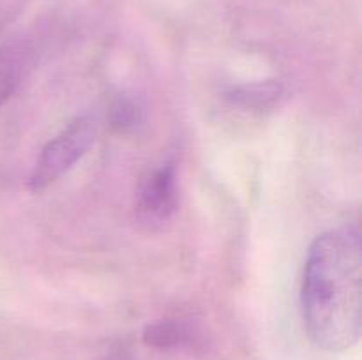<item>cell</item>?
I'll use <instances>...</instances> for the list:
<instances>
[{
    "mask_svg": "<svg viewBox=\"0 0 362 360\" xmlns=\"http://www.w3.org/2000/svg\"><path fill=\"white\" fill-rule=\"evenodd\" d=\"M103 360H129L126 356H108V359H103Z\"/></svg>",
    "mask_w": 362,
    "mask_h": 360,
    "instance_id": "ba28073f",
    "label": "cell"
},
{
    "mask_svg": "<svg viewBox=\"0 0 362 360\" xmlns=\"http://www.w3.org/2000/svg\"><path fill=\"white\" fill-rule=\"evenodd\" d=\"M144 342L156 349H193L200 344L202 335L191 321L166 318L145 327Z\"/></svg>",
    "mask_w": 362,
    "mask_h": 360,
    "instance_id": "277c9868",
    "label": "cell"
},
{
    "mask_svg": "<svg viewBox=\"0 0 362 360\" xmlns=\"http://www.w3.org/2000/svg\"><path fill=\"white\" fill-rule=\"evenodd\" d=\"M225 97L237 108L264 112L281 102V99L285 97V85L276 80L235 85L226 90Z\"/></svg>",
    "mask_w": 362,
    "mask_h": 360,
    "instance_id": "8992f818",
    "label": "cell"
},
{
    "mask_svg": "<svg viewBox=\"0 0 362 360\" xmlns=\"http://www.w3.org/2000/svg\"><path fill=\"white\" fill-rule=\"evenodd\" d=\"M179 207V168L175 159H166L141 179L134 200V214L148 229L163 228Z\"/></svg>",
    "mask_w": 362,
    "mask_h": 360,
    "instance_id": "3957f363",
    "label": "cell"
},
{
    "mask_svg": "<svg viewBox=\"0 0 362 360\" xmlns=\"http://www.w3.org/2000/svg\"><path fill=\"white\" fill-rule=\"evenodd\" d=\"M112 124L119 131L129 133L144 122V109L134 99L117 97L112 104Z\"/></svg>",
    "mask_w": 362,
    "mask_h": 360,
    "instance_id": "52a82bcc",
    "label": "cell"
},
{
    "mask_svg": "<svg viewBox=\"0 0 362 360\" xmlns=\"http://www.w3.org/2000/svg\"><path fill=\"white\" fill-rule=\"evenodd\" d=\"M98 134L94 119L74 116L39 152V157L28 175L27 186L32 193L46 189L66 175L92 148Z\"/></svg>",
    "mask_w": 362,
    "mask_h": 360,
    "instance_id": "7a4b0ae2",
    "label": "cell"
},
{
    "mask_svg": "<svg viewBox=\"0 0 362 360\" xmlns=\"http://www.w3.org/2000/svg\"><path fill=\"white\" fill-rule=\"evenodd\" d=\"M361 239L357 228L322 233L311 244L300 284L308 335L325 352H346L362 330Z\"/></svg>",
    "mask_w": 362,
    "mask_h": 360,
    "instance_id": "6da1fadb",
    "label": "cell"
},
{
    "mask_svg": "<svg viewBox=\"0 0 362 360\" xmlns=\"http://www.w3.org/2000/svg\"><path fill=\"white\" fill-rule=\"evenodd\" d=\"M32 48L28 41L11 39L0 44V106L13 95L30 62Z\"/></svg>",
    "mask_w": 362,
    "mask_h": 360,
    "instance_id": "5b68a950",
    "label": "cell"
}]
</instances>
